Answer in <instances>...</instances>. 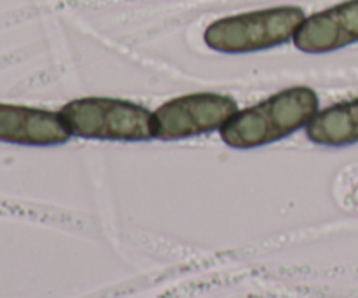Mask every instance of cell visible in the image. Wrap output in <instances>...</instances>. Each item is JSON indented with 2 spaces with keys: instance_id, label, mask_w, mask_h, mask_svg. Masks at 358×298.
I'll return each instance as SVG.
<instances>
[{
  "instance_id": "cell-1",
  "label": "cell",
  "mask_w": 358,
  "mask_h": 298,
  "mask_svg": "<svg viewBox=\"0 0 358 298\" xmlns=\"http://www.w3.org/2000/svg\"><path fill=\"white\" fill-rule=\"evenodd\" d=\"M320 108L317 91L294 86L240 110L222 129L220 138L231 149L250 150L273 145L308 128Z\"/></svg>"
},
{
  "instance_id": "cell-2",
  "label": "cell",
  "mask_w": 358,
  "mask_h": 298,
  "mask_svg": "<svg viewBox=\"0 0 358 298\" xmlns=\"http://www.w3.org/2000/svg\"><path fill=\"white\" fill-rule=\"evenodd\" d=\"M306 20L301 7L280 6L217 20L205 30V44L224 54L268 51L294 40Z\"/></svg>"
},
{
  "instance_id": "cell-3",
  "label": "cell",
  "mask_w": 358,
  "mask_h": 298,
  "mask_svg": "<svg viewBox=\"0 0 358 298\" xmlns=\"http://www.w3.org/2000/svg\"><path fill=\"white\" fill-rule=\"evenodd\" d=\"M59 114L72 136L96 142H149L154 140L152 112L117 98L87 96L63 105Z\"/></svg>"
},
{
  "instance_id": "cell-4",
  "label": "cell",
  "mask_w": 358,
  "mask_h": 298,
  "mask_svg": "<svg viewBox=\"0 0 358 298\" xmlns=\"http://www.w3.org/2000/svg\"><path fill=\"white\" fill-rule=\"evenodd\" d=\"M240 112L236 100L222 93H191L152 112L154 140L178 142L220 131Z\"/></svg>"
},
{
  "instance_id": "cell-5",
  "label": "cell",
  "mask_w": 358,
  "mask_h": 298,
  "mask_svg": "<svg viewBox=\"0 0 358 298\" xmlns=\"http://www.w3.org/2000/svg\"><path fill=\"white\" fill-rule=\"evenodd\" d=\"M72 138L59 112L0 103V142L24 147L63 145Z\"/></svg>"
},
{
  "instance_id": "cell-6",
  "label": "cell",
  "mask_w": 358,
  "mask_h": 298,
  "mask_svg": "<svg viewBox=\"0 0 358 298\" xmlns=\"http://www.w3.org/2000/svg\"><path fill=\"white\" fill-rule=\"evenodd\" d=\"M358 42V0L332 6L303 21L294 45L308 54L339 51Z\"/></svg>"
},
{
  "instance_id": "cell-7",
  "label": "cell",
  "mask_w": 358,
  "mask_h": 298,
  "mask_svg": "<svg viewBox=\"0 0 358 298\" xmlns=\"http://www.w3.org/2000/svg\"><path fill=\"white\" fill-rule=\"evenodd\" d=\"M308 138L322 147L358 143V98L318 110L306 128Z\"/></svg>"
}]
</instances>
